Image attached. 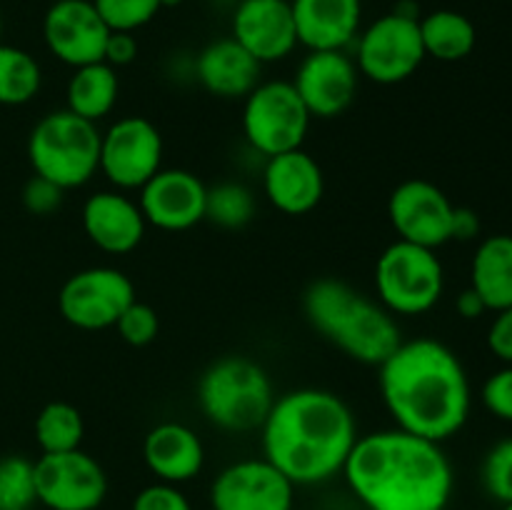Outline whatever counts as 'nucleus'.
<instances>
[{"mask_svg":"<svg viewBox=\"0 0 512 510\" xmlns=\"http://www.w3.org/2000/svg\"><path fill=\"white\" fill-rule=\"evenodd\" d=\"M378 388L395 428L410 435L445 443L468 423V373L440 340H403L378 365Z\"/></svg>","mask_w":512,"mask_h":510,"instance_id":"obj_1","label":"nucleus"},{"mask_svg":"<svg viewBox=\"0 0 512 510\" xmlns=\"http://www.w3.org/2000/svg\"><path fill=\"white\" fill-rule=\"evenodd\" d=\"M358 438V420L350 405L323 388L278 395L260 428L263 458L295 488L325 483L343 473Z\"/></svg>","mask_w":512,"mask_h":510,"instance_id":"obj_2","label":"nucleus"},{"mask_svg":"<svg viewBox=\"0 0 512 510\" xmlns=\"http://www.w3.org/2000/svg\"><path fill=\"white\" fill-rule=\"evenodd\" d=\"M343 478L368 510H445L453 493L440 443L398 428L360 435Z\"/></svg>","mask_w":512,"mask_h":510,"instance_id":"obj_3","label":"nucleus"},{"mask_svg":"<svg viewBox=\"0 0 512 510\" xmlns=\"http://www.w3.org/2000/svg\"><path fill=\"white\" fill-rule=\"evenodd\" d=\"M303 313L318 335L360 365H380L403 343L395 315L363 290L320 278L303 295Z\"/></svg>","mask_w":512,"mask_h":510,"instance_id":"obj_4","label":"nucleus"},{"mask_svg":"<svg viewBox=\"0 0 512 510\" xmlns=\"http://www.w3.org/2000/svg\"><path fill=\"white\" fill-rule=\"evenodd\" d=\"M195 398L210 425L225 433H253L263 428L278 395L263 365L248 355H225L203 370Z\"/></svg>","mask_w":512,"mask_h":510,"instance_id":"obj_5","label":"nucleus"},{"mask_svg":"<svg viewBox=\"0 0 512 510\" xmlns=\"http://www.w3.org/2000/svg\"><path fill=\"white\" fill-rule=\"evenodd\" d=\"M28 160L33 173L63 190L83 188L98 173L100 130L68 108L43 115L30 130Z\"/></svg>","mask_w":512,"mask_h":510,"instance_id":"obj_6","label":"nucleus"},{"mask_svg":"<svg viewBox=\"0 0 512 510\" xmlns=\"http://www.w3.org/2000/svg\"><path fill=\"white\" fill-rule=\"evenodd\" d=\"M375 295L398 318L433 310L445 290V270L435 250L395 240L375 260Z\"/></svg>","mask_w":512,"mask_h":510,"instance_id":"obj_7","label":"nucleus"},{"mask_svg":"<svg viewBox=\"0 0 512 510\" xmlns=\"http://www.w3.org/2000/svg\"><path fill=\"white\" fill-rule=\"evenodd\" d=\"M310 123L313 118L290 80H265L243 100V135L263 158L303 148Z\"/></svg>","mask_w":512,"mask_h":510,"instance_id":"obj_8","label":"nucleus"},{"mask_svg":"<svg viewBox=\"0 0 512 510\" xmlns=\"http://www.w3.org/2000/svg\"><path fill=\"white\" fill-rule=\"evenodd\" d=\"M428 58L415 10L395 8L380 15L355 38V68L378 85H398L413 78Z\"/></svg>","mask_w":512,"mask_h":510,"instance_id":"obj_9","label":"nucleus"},{"mask_svg":"<svg viewBox=\"0 0 512 510\" xmlns=\"http://www.w3.org/2000/svg\"><path fill=\"white\" fill-rule=\"evenodd\" d=\"M163 135L153 120L125 115L100 133L98 173L115 190H140L163 168Z\"/></svg>","mask_w":512,"mask_h":510,"instance_id":"obj_10","label":"nucleus"},{"mask_svg":"<svg viewBox=\"0 0 512 510\" xmlns=\"http://www.w3.org/2000/svg\"><path fill=\"white\" fill-rule=\"evenodd\" d=\"M135 298L133 280L123 270L93 265L65 280L58 293V310L73 328L108 330Z\"/></svg>","mask_w":512,"mask_h":510,"instance_id":"obj_11","label":"nucleus"},{"mask_svg":"<svg viewBox=\"0 0 512 510\" xmlns=\"http://www.w3.org/2000/svg\"><path fill=\"white\" fill-rule=\"evenodd\" d=\"M35 493L48 510H98L108 495V475L83 448L40 453L35 460Z\"/></svg>","mask_w":512,"mask_h":510,"instance_id":"obj_12","label":"nucleus"},{"mask_svg":"<svg viewBox=\"0 0 512 510\" xmlns=\"http://www.w3.org/2000/svg\"><path fill=\"white\" fill-rule=\"evenodd\" d=\"M453 213L448 195L423 178L403 180L388 198V218L398 240L430 250L453 240Z\"/></svg>","mask_w":512,"mask_h":510,"instance_id":"obj_13","label":"nucleus"},{"mask_svg":"<svg viewBox=\"0 0 512 510\" xmlns=\"http://www.w3.org/2000/svg\"><path fill=\"white\" fill-rule=\"evenodd\" d=\"M290 83L298 90L310 118L330 120L353 105L360 73L345 50H308Z\"/></svg>","mask_w":512,"mask_h":510,"instance_id":"obj_14","label":"nucleus"},{"mask_svg":"<svg viewBox=\"0 0 512 510\" xmlns=\"http://www.w3.org/2000/svg\"><path fill=\"white\" fill-rule=\"evenodd\" d=\"M295 485L265 458H248L220 470L210 488L213 510H293Z\"/></svg>","mask_w":512,"mask_h":510,"instance_id":"obj_15","label":"nucleus"},{"mask_svg":"<svg viewBox=\"0 0 512 510\" xmlns=\"http://www.w3.org/2000/svg\"><path fill=\"white\" fill-rule=\"evenodd\" d=\"M110 28L93 0H55L43 18V40L50 53L70 68L100 63Z\"/></svg>","mask_w":512,"mask_h":510,"instance_id":"obj_16","label":"nucleus"},{"mask_svg":"<svg viewBox=\"0 0 512 510\" xmlns=\"http://www.w3.org/2000/svg\"><path fill=\"white\" fill-rule=\"evenodd\" d=\"M208 185L183 168H160L138 190L145 223L165 233H183L205 220Z\"/></svg>","mask_w":512,"mask_h":510,"instance_id":"obj_17","label":"nucleus"},{"mask_svg":"<svg viewBox=\"0 0 512 510\" xmlns=\"http://www.w3.org/2000/svg\"><path fill=\"white\" fill-rule=\"evenodd\" d=\"M230 25V38L260 65L285 60L300 45L290 0H240Z\"/></svg>","mask_w":512,"mask_h":510,"instance_id":"obj_18","label":"nucleus"},{"mask_svg":"<svg viewBox=\"0 0 512 510\" xmlns=\"http://www.w3.org/2000/svg\"><path fill=\"white\" fill-rule=\"evenodd\" d=\"M80 223L90 243L108 255L133 253L148 230L138 200L115 188L90 195L80 210Z\"/></svg>","mask_w":512,"mask_h":510,"instance_id":"obj_19","label":"nucleus"},{"mask_svg":"<svg viewBox=\"0 0 512 510\" xmlns=\"http://www.w3.org/2000/svg\"><path fill=\"white\" fill-rule=\"evenodd\" d=\"M263 195L285 215H308L325 195V175L305 148L265 158Z\"/></svg>","mask_w":512,"mask_h":510,"instance_id":"obj_20","label":"nucleus"},{"mask_svg":"<svg viewBox=\"0 0 512 510\" xmlns=\"http://www.w3.org/2000/svg\"><path fill=\"white\" fill-rule=\"evenodd\" d=\"M143 460L160 483L180 485L200 475L205 465V445L190 425L165 420L145 435Z\"/></svg>","mask_w":512,"mask_h":510,"instance_id":"obj_21","label":"nucleus"},{"mask_svg":"<svg viewBox=\"0 0 512 510\" xmlns=\"http://www.w3.org/2000/svg\"><path fill=\"white\" fill-rule=\"evenodd\" d=\"M298 43L308 50H345L363 20L360 0H290Z\"/></svg>","mask_w":512,"mask_h":510,"instance_id":"obj_22","label":"nucleus"},{"mask_svg":"<svg viewBox=\"0 0 512 510\" xmlns=\"http://www.w3.org/2000/svg\"><path fill=\"white\" fill-rule=\"evenodd\" d=\"M260 68L263 65L230 35L208 43L195 58L198 83L223 100H245V95L260 83Z\"/></svg>","mask_w":512,"mask_h":510,"instance_id":"obj_23","label":"nucleus"},{"mask_svg":"<svg viewBox=\"0 0 512 510\" xmlns=\"http://www.w3.org/2000/svg\"><path fill=\"white\" fill-rule=\"evenodd\" d=\"M470 288L483 298L485 308L498 310L512 305V235H488L478 245L470 265Z\"/></svg>","mask_w":512,"mask_h":510,"instance_id":"obj_24","label":"nucleus"},{"mask_svg":"<svg viewBox=\"0 0 512 510\" xmlns=\"http://www.w3.org/2000/svg\"><path fill=\"white\" fill-rule=\"evenodd\" d=\"M118 95V70L100 60V63L73 68V75L65 85V108L98 125V120L113 113Z\"/></svg>","mask_w":512,"mask_h":510,"instance_id":"obj_25","label":"nucleus"},{"mask_svg":"<svg viewBox=\"0 0 512 510\" xmlns=\"http://www.w3.org/2000/svg\"><path fill=\"white\" fill-rule=\"evenodd\" d=\"M420 38H423L425 55L440 63L465 60L478 43L473 20L455 10H433L420 18Z\"/></svg>","mask_w":512,"mask_h":510,"instance_id":"obj_26","label":"nucleus"},{"mask_svg":"<svg viewBox=\"0 0 512 510\" xmlns=\"http://www.w3.org/2000/svg\"><path fill=\"white\" fill-rule=\"evenodd\" d=\"M33 433L40 453H68L83 445L85 420L75 405L53 400L35 415Z\"/></svg>","mask_w":512,"mask_h":510,"instance_id":"obj_27","label":"nucleus"},{"mask_svg":"<svg viewBox=\"0 0 512 510\" xmlns=\"http://www.w3.org/2000/svg\"><path fill=\"white\" fill-rule=\"evenodd\" d=\"M43 70L23 48L0 43V105H25L40 93Z\"/></svg>","mask_w":512,"mask_h":510,"instance_id":"obj_28","label":"nucleus"},{"mask_svg":"<svg viewBox=\"0 0 512 510\" xmlns=\"http://www.w3.org/2000/svg\"><path fill=\"white\" fill-rule=\"evenodd\" d=\"M258 200L245 183L238 180H223V183L208 188L205 198V220L225 230H240L255 218Z\"/></svg>","mask_w":512,"mask_h":510,"instance_id":"obj_29","label":"nucleus"},{"mask_svg":"<svg viewBox=\"0 0 512 510\" xmlns=\"http://www.w3.org/2000/svg\"><path fill=\"white\" fill-rule=\"evenodd\" d=\"M38 503L35 460L23 455L0 458V510H30Z\"/></svg>","mask_w":512,"mask_h":510,"instance_id":"obj_30","label":"nucleus"},{"mask_svg":"<svg viewBox=\"0 0 512 510\" xmlns=\"http://www.w3.org/2000/svg\"><path fill=\"white\" fill-rule=\"evenodd\" d=\"M110 30L135 33L160 13V0H93Z\"/></svg>","mask_w":512,"mask_h":510,"instance_id":"obj_31","label":"nucleus"},{"mask_svg":"<svg viewBox=\"0 0 512 510\" xmlns=\"http://www.w3.org/2000/svg\"><path fill=\"white\" fill-rule=\"evenodd\" d=\"M113 328L123 343L133 345V348H145V345H150L158 338L160 318L158 313H155L153 305L135 298L133 303L123 310V315H120L118 323H115Z\"/></svg>","mask_w":512,"mask_h":510,"instance_id":"obj_32","label":"nucleus"},{"mask_svg":"<svg viewBox=\"0 0 512 510\" xmlns=\"http://www.w3.org/2000/svg\"><path fill=\"white\" fill-rule=\"evenodd\" d=\"M483 485L498 503H512V438L500 440L483 463Z\"/></svg>","mask_w":512,"mask_h":510,"instance_id":"obj_33","label":"nucleus"},{"mask_svg":"<svg viewBox=\"0 0 512 510\" xmlns=\"http://www.w3.org/2000/svg\"><path fill=\"white\" fill-rule=\"evenodd\" d=\"M483 405L498 420L512 423V365L495 370L483 385Z\"/></svg>","mask_w":512,"mask_h":510,"instance_id":"obj_34","label":"nucleus"},{"mask_svg":"<svg viewBox=\"0 0 512 510\" xmlns=\"http://www.w3.org/2000/svg\"><path fill=\"white\" fill-rule=\"evenodd\" d=\"M130 510H193V505H190V500L185 498V493L178 485L160 483L158 480L153 485H145L135 495Z\"/></svg>","mask_w":512,"mask_h":510,"instance_id":"obj_35","label":"nucleus"},{"mask_svg":"<svg viewBox=\"0 0 512 510\" xmlns=\"http://www.w3.org/2000/svg\"><path fill=\"white\" fill-rule=\"evenodd\" d=\"M63 198L65 190L40 175H33L23 188V205L33 215H53L63 205Z\"/></svg>","mask_w":512,"mask_h":510,"instance_id":"obj_36","label":"nucleus"},{"mask_svg":"<svg viewBox=\"0 0 512 510\" xmlns=\"http://www.w3.org/2000/svg\"><path fill=\"white\" fill-rule=\"evenodd\" d=\"M488 348L495 358L512 365V305L495 313L488 328Z\"/></svg>","mask_w":512,"mask_h":510,"instance_id":"obj_37","label":"nucleus"},{"mask_svg":"<svg viewBox=\"0 0 512 510\" xmlns=\"http://www.w3.org/2000/svg\"><path fill=\"white\" fill-rule=\"evenodd\" d=\"M138 58V40L135 33H125V30H110L108 43H105L103 63H108L110 68H125L133 60Z\"/></svg>","mask_w":512,"mask_h":510,"instance_id":"obj_38","label":"nucleus"},{"mask_svg":"<svg viewBox=\"0 0 512 510\" xmlns=\"http://www.w3.org/2000/svg\"><path fill=\"white\" fill-rule=\"evenodd\" d=\"M480 233V218L475 210L455 205L453 213V240H473Z\"/></svg>","mask_w":512,"mask_h":510,"instance_id":"obj_39","label":"nucleus"},{"mask_svg":"<svg viewBox=\"0 0 512 510\" xmlns=\"http://www.w3.org/2000/svg\"><path fill=\"white\" fill-rule=\"evenodd\" d=\"M455 310H458L460 318H465V320H478L480 315L488 313L483 298H480L473 288H465L463 293L458 295V300H455Z\"/></svg>","mask_w":512,"mask_h":510,"instance_id":"obj_40","label":"nucleus"},{"mask_svg":"<svg viewBox=\"0 0 512 510\" xmlns=\"http://www.w3.org/2000/svg\"><path fill=\"white\" fill-rule=\"evenodd\" d=\"M183 5V0H160V8H178Z\"/></svg>","mask_w":512,"mask_h":510,"instance_id":"obj_41","label":"nucleus"},{"mask_svg":"<svg viewBox=\"0 0 512 510\" xmlns=\"http://www.w3.org/2000/svg\"><path fill=\"white\" fill-rule=\"evenodd\" d=\"M503 510H512V503H508V505H503Z\"/></svg>","mask_w":512,"mask_h":510,"instance_id":"obj_42","label":"nucleus"},{"mask_svg":"<svg viewBox=\"0 0 512 510\" xmlns=\"http://www.w3.org/2000/svg\"><path fill=\"white\" fill-rule=\"evenodd\" d=\"M0 35H3V20H0Z\"/></svg>","mask_w":512,"mask_h":510,"instance_id":"obj_43","label":"nucleus"}]
</instances>
